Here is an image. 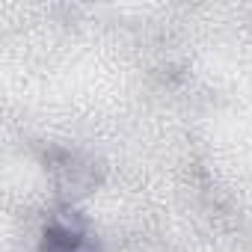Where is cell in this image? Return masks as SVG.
<instances>
[{"label": "cell", "instance_id": "6da1fadb", "mask_svg": "<svg viewBox=\"0 0 252 252\" xmlns=\"http://www.w3.org/2000/svg\"><path fill=\"white\" fill-rule=\"evenodd\" d=\"M39 252H101V246L86 237L83 220L71 211V214H63L60 220H54L45 228Z\"/></svg>", "mask_w": 252, "mask_h": 252}]
</instances>
